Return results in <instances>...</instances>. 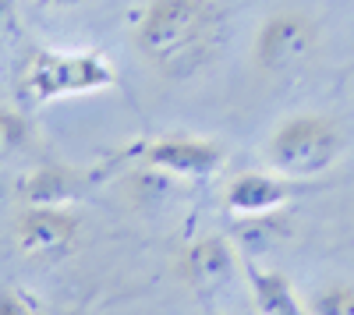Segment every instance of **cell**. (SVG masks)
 Wrapping results in <instances>:
<instances>
[{
	"mask_svg": "<svg viewBox=\"0 0 354 315\" xmlns=\"http://www.w3.org/2000/svg\"><path fill=\"white\" fill-rule=\"evenodd\" d=\"M227 43L220 0H142L131 18V46L167 82H188L216 64Z\"/></svg>",
	"mask_w": 354,
	"mask_h": 315,
	"instance_id": "6da1fadb",
	"label": "cell"
},
{
	"mask_svg": "<svg viewBox=\"0 0 354 315\" xmlns=\"http://www.w3.org/2000/svg\"><path fill=\"white\" fill-rule=\"evenodd\" d=\"M117 85V71L103 50H57L39 46L25 57L18 93L28 106H46L71 96H93Z\"/></svg>",
	"mask_w": 354,
	"mask_h": 315,
	"instance_id": "7a4b0ae2",
	"label": "cell"
},
{
	"mask_svg": "<svg viewBox=\"0 0 354 315\" xmlns=\"http://www.w3.org/2000/svg\"><path fill=\"white\" fill-rule=\"evenodd\" d=\"M344 149H347V135L340 121L319 110H298L280 117L262 146L270 170L287 174L294 181H312L333 170Z\"/></svg>",
	"mask_w": 354,
	"mask_h": 315,
	"instance_id": "3957f363",
	"label": "cell"
},
{
	"mask_svg": "<svg viewBox=\"0 0 354 315\" xmlns=\"http://www.w3.org/2000/svg\"><path fill=\"white\" fill-rule=\"evenodd\" d=\"M322 46V25L301 8L270 11L252 32V68L266 78H283L312 64Z\"/></svg>",
	"mask_w": 354,
	"mask_h": 315,
	"instance_id": "277c9868",
	"label": "cell"
},
{
	"mask_svg": "<svg viewBox=\"0 0 354 315\" xmlns=\"http://www.w3.org/2000/svg\"><path fill=\"white\" fill-rule=\"evenodd\" d=\"M82 220L71 206H21L11 220L15 248L32 262H57L71 255Z\"/></svg>",
	"mask_w": 354,
	"mask_h": 315,
	"instance_id": "5b68a950",
	"label": "cell"
},
{
	"mask_svg": "<svg viewBox=\"0 0 354 315\" xmlns=\"http://www.w3.org/2000/svg\"><path fill=\"white\" fill-rule=\"evenodd\" d=\"M135 156H138V163L160 170L170 181H202V178L216 174L227 160L216 138L188 135V131H170V135L142 142Z\"/></svg>",
	"mask_w": 354,
	"mask_h": 315,
	"instance_id": "8992f818",
	"label": "cell"
},
{
	"mask_svg": "<svg viewBox=\"0 0 354 315\" xmlns=\"http://www.w3.org/2000/svg\"><path fill=\"white\" fill-rule=\"evenodd\" d=\"M238 262H241L238 245L230 238L209 234V238L192 241L181 255H177V276H181V283H188L195 294H216L238 276Z\"/></svg>",
	"mask_w": 354,
	"mask_h": 315,
	"instance_id": "52a82bcc",
	"label": "cell"
},
{
	"mask_svg": "<svg viewBox=\"0 0 354 315\" xmlns=\"http://www.w3.org/2000/svg\"><path fill=\"white\" fill-rule=\"evenodd\" d=\"M305 191V181H294L277 170H241L227 184V206L238 216H266L280 213L287 202H294Z\"/></svg>",
	"mask_w": 354,
	"mask_h": 315,
	"instance_id": "ba28073f",
	"label": "cell"
},
{
	"mask_svg": "<svg viewBox=\"0 0 354 315\" xmlns=\"http://www.w3.org/2000/svg\"><path fill=\"white\" fill-rule=\"evenodd\" d=\"M245 273L252 283V301L259 315H308V305L298 298L294 283L283 273L262 269L255 259H245Z\"/></svg>",
	"mask_w": 354,
	"mask_h": 315,
	"instance_id": "9c48e42d",
	"label": "cell"
},
{
	"mask_svg": "<svg viewBox=\"0 0 354 315\" xmlns=\"http://www.w3.org/2000/svg\"><path fill=\"white\" fill-rule=\"evenodd\" d=\"M82 191V178L71 166H39L18 184L21 206H68Z\"/></svg>",
	"mask_w": 354,
	"mask_h": 315,
	"instance_id": "30bf717a",
	"label": "cell"
},
{
	"mask_svg": "<svg viewBox=\"0 0 354 315\" xmlns=\"http://www.w3.org/2000/svg\"><path fill=\"white\" fill-rule=\"evenodd\" d=\"M277 227H283L277 213H266V216H241L238 231H234V241H238V248L248 255V259H255L259 251L266 255V251H270V248L287 234V231H277Z\"/></svg>",
	"mask_w": 354,
	"mask_h": 315,
	"instance_id": "8fae6325",
	"label": "cell"
},
{
	"mask_svg": "<svg viewBox=\"0 0 354 315\" xmlns=\"http://www.w3.org/2000/svg\"><path fill=\"white\" fill-rule=\"evenodd\" d=\"M36 146V128L25 110L0 103V160H15Z\"/></svg>",
	"mask_w": 354,
	"mask_h": 315,
	"instance_id": "7c38bea8",
	"label": "cell"
},
{
	"mask_svg": "<svg viewBox=\"0 0 354 315\" xmlns=\"http://www.w3.org/2000/svg\"><path fill=\"white\" fill-rule=\"evenodd\" d=\"M305 305H308V315H354V283L333 280L326 287H319Z\"/></svg>",
	"mask_w": 354,
	"mask_h": 315,
	"instance_id": "4fadbf2b",
	"label": "cell"
},
{
	"mask_svg": "<svg viewBox=\"0 0 354 315\" xmlns=\"http://www.w3.org/2000/svg\"><path fill=\"white\" fill-rule=\"evenodd\" d=\"M124 191H128L131 202H160V198L170 191V178L142 163L124 178Z\"/></svg>",
	"mask_w": 354,
	"mask_h": 315,
	"instance_id": "5bb4252c",
	"label": "cell"
},
{
	"mask_svg": "<svg viewBox=\"0 0 354 315\" xmlns=\"http://www.w3.org/2000/svg\"><path fill=\"white\" fill-rule=\"evenodd\" d=\"M0 315H39V312H36V305L28 301L21 291L0 283Z\"/></svg>",
	"mask_w": 354,
	"mask_h": 315,
	"instance_id": "9a60e30c",
	"label": "cell"
},
{
	"mask_svg": "<svg viewBox=\"0 0 354 315\" xmlns=\"http://www.w3.org/2000/svg\"><path fill=\"white\" fill-rule=\"evenodd\" d=\"M39 8H57V11H71V8H82L85 0H36Z\"/></svg>",
	"mask_w": 354,
	"mask_h": 315,
	"instance_id": "2e32d148",
	"label": "cell"
},
{
	"mask_svg": "<svg viewBox=\"0 0 354 315\" xmlns=\"http://www.w3.org/2000/svg\"><path fill=\"white\" fill-rule=\"evenodd\" d=\"M213 315H220V312H213Z\"/></svg>",
	"mask_w": 354,
	"mask_h": 315,
	"instance_id": "e0dca14e",
	"label": "cell"
}]
</instances>
